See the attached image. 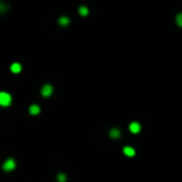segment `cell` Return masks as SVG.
Instances as JSON below:
<instances>
[{
    "label": "cell",
    "mask_w": 182,
    "mask_h": 182,
    "mask_svg": "<svg viewBox=\"0 0 182 182\" xmlns=\"http://www.w3.org/2000/svg\"><path fill=\"white\" fill-rule=\"evenodd\" d=\"M13 101V97L9 92H5V91H0V106L3 107H6L11 104Z\"/></svg>",
    "instance_id": "6da1fadb"
},
{
    "label": "cell",
    "mask_w": 182,
    "mask_h": 182,
    "mask_svg": "<svg viewBox=\"0 0 182 182\" xmlns=\"http://www.w3.org/2000/svg\"><path fill=\"white\" fill-rule=\"evenodd\" d=\"M15 166H16L15 160H14V158H8V160L4 162V165H3V170L9 172V171H13L14 169H15Z\"/></svg>",
    "instance_id": "7a4b0ae2"
},
{
    "label": "cell",
    "mask_w": 182,
    "mask_h": 182,
    "mask_svg": "<svg viewBox=\"0 0 182 182\" xmlns=\"http://www.w3.org/2000/svg\"><path fill=\"white\" fill-rule=\"evenodd\" d=\"M53 91H54V89L50 84H46V85H44L43 87H41V95L45 96V97L50 96L51 94H53Z\"/></svg>",
    "instance_id": "3957f363"
},
{
    "label": "cell",
    "mask_w": 182,
    "mask_h": 182,
    "mask_svg": "<svg viewBox=\"0 0 182 182\" xmlns=\"http://www.w3.org/2000/svg\"><path fill=\"white\" fill-rule=\"evenodd\" d=\"M140 130H141V126H140L138 122H131L130 124V131H131L132 134L140 132Z\"/></svg>",
    "instance_id": "277c9868"
},
{
    "label": "cell",
    "mask_w": 182,
    "mask_h": 182,
    "mask_svg": "<svg viewBox=\"0 0 182 182\" xmlns=\"http://www.w3.org/2000/svg\"><path fill=\"white\" fill-rule=\"evenodd\" d=\"M10 70H11V72H14V74H19V72L21 71V64H19V63L11 64Z\"/></svg>",
    "instance_id": "5b68a950"
},
{
    "label": "cell",
    "mask_w": 182,
    "mask_h": 182,
    "mask_svg": "<svg viewBox=\"0 0 182 182\" xmlns=\"http://www.w3.org/2000/svg\"><path fill=\"white\" fill-rule=\"evenodd\" d=\"M29 112L31 114V115H39L40 114V106H38V105H31L30 107H29Z\"/></svg>",
    "instance_id": "8992f818"
},
{
    "label": "cell",
    "mask_w": 182,
    "mask_h": 182,
    "mask_svg": "<svg viewBox=\"0 0 182 182\" xmlns=\"http://www.w3.org/2000/svg\"><path fill=\"white\" fill-rule=\"evenodd\" d=\"M124 153L126 156H129V157H132V156H135V150L132 147H129V146H126V147H124Z\"/></svg>",
    "instance_id": "52a82bcc"
},
{
    "label": "cell",
    "mask_w": 182,
    "mask_h": 182,
    "mask_svg": "<svg viewBox=\"0 0 182 182\" xmlns=\"http://www.w3.org/2000/svg\"><path fill=\"white\" fill-rule=\"evenodd\" d=\"M110 136L112 137V138H119V137L121 136L120 130H117V129H112V130H110Z\"/></svg>",
    "instance_id": "ba28073f"
},
{
    "label": "cell",
    "mask_w": 182,
    "mask_h": 182,
    "mask_svg": "<svg viewBox=\"0 0 182 182\" xmlns=\"http://www.w3.org/2000/svg\"><path fill=\"white\" fill-rule=\"evenodd\" d=\"M69 22H70V20H69V18L67 16H61L59 19V24L61 25V26H66V25H69Z\"/></svg>",
    "instance_id": "9c48e42d"
},
{
    "label": "cell",
    "mask_w": 182,
    "mask_h": 182,
    "mask_svg": "<svg viewBox=\"0 0 182 182\" xmlns=\"http://www.w3.org/2000/svg\"><path fill=\"white\" fill-rule=\"evenodd\" d=\"M87 14H89L87 8H86V6H81V8H80V15H82V16H86Z\"/></svg>",
    "instance_id": "30bf717a"
},
{
    "label": "cell",
    "mask_w": 182,
    "mask_h": 182,
    "mask_svg": "<svg viewBox=\"0 0 182 182\" xmlns=\"http://www.w3.org/2000/svg\"><path fill=\"white\" fill-rule=\"evenodd\" d=\"M176 22L178 24V26H182V13L176 16Z\"/></svg>",
    "instance_id": "8fae6325"
},
{
    "label": "cell",
    "mask_w": 182,
    "mask_h": 182,
    "mask_svg": "<svg viewBox=\"0 0 182 182\" xmlns=\"http://www.w3.org/2000/svg\"><path fill=\"white\" fill-rule=\"evenodd\" d=\"M58 181L59 182H65L66 181V176H65L64 174H59L58 175Z\"/></svg>",
    "instance_id": "7c38bea8"
},
{
    "label": "cell",
    "mask_w": 182,
    "mask_h": 182,
    "mask_svg": "<svg viewBox=\"0 0 182 182\" xmlns=\"http://www.w3.org/2000/svg\"><path fill=\"white\" fill-rule=\"evenodd\" d=\"M6 10H8V6L4 3L0 1V13H4V11H6Z\"/></svg>",
    "instance_id": "4fadbf2b"
}]
</instances>
